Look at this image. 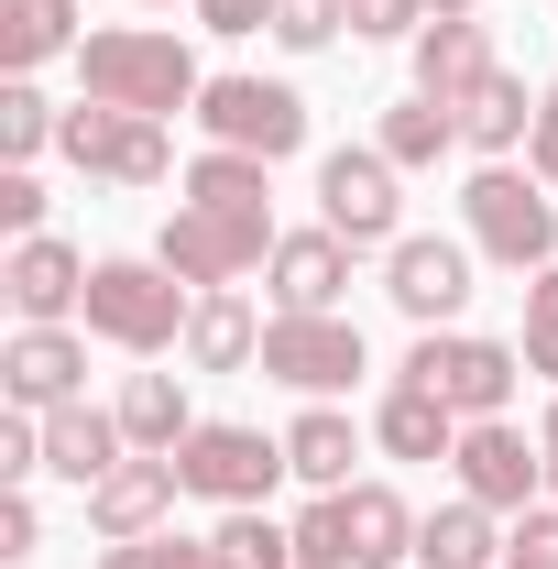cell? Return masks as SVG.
<instances>
[{"mask_svg":"<svg viewBox=\"0 0 558 569\" xmlns=\"http://www.w3.org/2000/svg\"><path fill=\"white\" fill-rule=\"evenodd\" d=\"M395 176H406V164H395V153H383V142H361V153H318V219H329V230H340L350 252H395V241H406V198H395Z\"/></svg>","mask_w":558,"mask_h":569,"instance_id":"cell-5","label":"cell"},{"mask_svg":"<svg viewBox=\"0 0 558 569\" xmlns=\"http://www.w3.org/2000/svg\"><path fill=\"white\" fill-rule=\"evenodd\" d=\"M515 351H526V372H548V383H558V263H548V274H526V340H515Z\"/></svg>","mask_w":558,"mask_h":569,"instance_id":"cell-33","label":"cell"},{"mask_svg":"<svg viewBox=\"0 0 558 569\" xmlns=\"http://www.w3.org/2000/svg\"><path fill=\"white\" fill-rule=\"evenodd\" d=\"M99 569H219V548L209 537H121Z\"/></svg>","mask_w":558,"mask_h":569,"instance_id":"cell-34","label":"cell"},{"mask_svg":"<svg viewBox=\"0 0 558 569\" xmlns=\"http://www.w3.org/2000/svg\"><path fill=\"white\" fill-rule=\"evenodd\" d=\"M275 241H285L275 219H230V209H176L165 230H153V263H165L176 284H198V296H209V284H241L252 263H275Z\"/></svg>","mask_w":558,"mask_h":569,"instance_id":"cell-7","label":"cell"},{"mask_svg":"<svg viewBox=\"0 0 558 569\" xmlns=\"http://www.w3.org/2000/svg\"><path fill=\"white\" fill-rule=\"evenodd\" d=\"M460 427H471V417H449L427 383H395V395L372 406V438H383L395 460H449V449H460Z\"/></svg>","mask_w":558,"mask_h":569,"instance_id":"cell-23","label":"cell"},{"mask_svg":"<svg viewBox=\"0 0 558 569\" xmlns=\"http://www.w3.org/2000/svg\"><path fill=\"white\" fill-rule=\"evenodd\" d=\"M275 318H340V284H350V241L318 219V230H285L275 241Z\"/></svg>","mask_w":558,"mask_h":569,"instance_id":"cell-14","label":"cell"},{"mask_svg":"<svg viewBox=\"0 0 558 569\" xmlns=\"http://www.w3.org/2000/svg\"><path fill=\"white\" fill-rule=\"evenodd\" d=\"M209 548H219V569H296V526H275L263 503H230Z\"/></svg>","mask_w":558,"mask_h":569,"instance_id":"cell-28","label":"cell"},{"mask_svg":"<svg viewBox=\"0 0 558 569\" xmlns=\"http://www.w3.org/2000/svg\"><path fill=\"white\" fill-rule=\"evenodd\" d=\"M77 77H88V99L99 110H142V121H165V110H198V56L176 44V33H153V22H110V33H88L77 44Z\"/></svg>","mask_w":558,"mask_h":569,"instance_id":"cell-1","label":"cell"},{"mask_svg":"<svg viewBox=\"0 0 558 569\" xmlns=\"http://www.w3.org/2000/svg\"><path fill=\"white\" fill-rule=\"evenodd\" d=\"M449 142H460V110H438V99H395V110H383V153H395L406 176H417V164H438Z\"/></svg>","mask_w":558,"mask_h":569,"instance_id":"cell-29","label":"cell"},{"mask_svg":"<svg viewBox=\"0 0 558 569\" xmlns=\"http://www.w3.org/2000/svg\"><path fill=\"white\" fill-rule=\"evenodd\" d=\"M209 33H275V0H187Z\"/></svg>","mask_w":558,"mask_h":569,"instance_id":"cell-40","label":"cell"},{"mask_svg":"<svg viewBox=\"0 0 558 569\" xmlns=\"http://www.w3.org/2000/svg\"><path fill=\"white\" fill-rule=\"evenodd\" d=\"M350 569H395L417 559V515H406V493L395 482H350Z\"/></svg>","mask_w":558,"mask_h":569,"instance_id":"cell-24","label":"cell"},{"mask_svg":"<svg viewBox=\"0 0 558 569\" xmlns=\"http://www.w3.org/2000/svg\"><path fill=\"white\" fill-rule=\"evenodd\" d=\"M350 460H361V438H350L340 406H307V417L285 427V471H296V482H318V493H350Z\"/></svg>","mask_w":558,"mask_h":569,"instance_id":"cell-26","label":"cell"},{"mask_svg":"<svg viewBox=\"0 0 558 569\" xmlns=\"http://www.w3.org/2000/svg\"><path fill=\"white\" fill-rule=\"evenodd\" d=\"M187 361H198V372H241V361H263V318H252L241 284H209V296H198V318H187Z\"/></svg>","mask_w":558,"mask_h":569,"instance_id":"cell-19","label":"cell"},{"mask_svg":"<svg viewBox=\"0 0 558 569\" xmlns=\"http://www.w3.org/2000/svg\"><path fill=\"white\" fill-rule=\"evenodd\" d=\"M77 383H88V340H77V329H11V351H0V395H11L22 417L77 406Z\"/></svg>","mask_w":558,"mask_h":569,"instance_id":"cell-13","label":"cell"},{"mask_svg":"<svg viewBox=\"0 0 558 569\" xmlns=\"http://www.w3.org/2000/svg\"><path fill=\"white\" fill-rule=\"evenodd\" d=\"M56 132H67V110H56L33 77H11V88H0V164H33Z\"/></svg>","mask_w":558,"mask_h":569,"instance_id":"cell-30","label":"cell"},{"mask_svg":"<svg viewBox=\"0 0 558 569\" xmlns=\"http://www.w3.org/2000/svg\"><path fill=\"white\" fill-rule=\"evenodd\" d=\"M132 460V438H121V417H99V406H56L44 417V471L56 482H77V493H99L110 471Z\"/></svg>","mask_w":558,"mask_h":569,"instance_id":"cell-17","label":"cell"},{"mask_svg":"<svg viewBox=\"0 0 558 569\" xmlns=\"http://www.w3.org/2000/svg\"><path fill=\"white\" fill-rule=\"evenodd\" d=\"M296 569H350V503L340 493H318L296 515Z\"/></svg>","mask_w":558,"mask_h":569,"instance_id":"cell-31","label":"cell"},{"mask_svg":"<svg viewBox=\"0 0 558 569\" xmlns=\"http://www.w3.org/2000/svg\"><path fill=\"white\" fill-rule=\"evenodd\" d=\"M482 77H492V33H482V22H427V33H417V99L460 110Z\"/></svg>","mask_w":558,"mask_h":569,"instance_id":"cell-18","label":"cell"},{"mask_svg":"<svg viewBox=\"0 0 558 569\" xmlns=\"http://www.w3.org/2000/svg\"><path fill=\"white\" fill-rule=\"evenodd\" d=\"M33 471H44V417L11 406V417H0V493H22Z\"/></svg>","mask_w":558,"mask_h":569,"instance_id":"cell-35","label":"cell"},{"mask_svg":"<svg viewBox=\"0 0 558 569\" xmlns=\"http://www.w3.org/2000/svg\"><path fill=\"white\" fill-rule=\"evenodd\" d=\"M110 417H121V438H132V449H153V460H176V449L198 438V417H187V383H176V372H132Z\"/></svg>","mask_w":558,"mask_h":569,"instance_id":"cell-21","label":"cell"},{"mask_svg":"<svg viewBox=\"0 0 558 569\" xmlns=\"http://www.w3.org/2000/svg\"><path fill=\"white\" fill-rule=\"evenodd\" d=\"M153 11H165V0H153Z\"/></svg>","mask_w":558,"mask_h":569,"instance_id":"cell-44","label":"cell"},{"mask_svg":"<svg viewBox=\"0 0 558 569\" xmlns=\"http://www.w3.org/2000/svg\"><path fill=\"white\" fill-rule=\"evenodd\" d=\"M395 383H427L449 417H504L515 383H526V351L515 340H471V329H417V351Z\"/></svg>","mask_w":558,"mask_h":569,"instance_id":"cell-4","label":"cell"},{"mask_svg":"<svg viewBox=\"0 0 558 569\" xmlns=\"http://www.w3.org/2000/svg\"><path fill=\"white\" fill-rule=\"evenodd\" d=\"M0 230H11V241L44 230V187H33V164H0Z\"/></svg>","mask_w":558,"mask_h":569,"instance_id":"cell-37","label":"cell"},{"mask_svg":"<svg viewBox=\"0 0 558 569\" xmlns=\"http://www.w3.org/2000/svg\"><path fill=\"white\" fill-rule=\"evenodd\" d=\"M427 22H471V11H482V0H417Z\"/></svg>","mask_w":558,"mask_h":569,"instance_id":"cell-43","label":"cell"},{"mask_svg":"<svg viewBox=\"0 0 558 569\" xmlns=\"http://www.w3.org/2000/svg\"><path fill=\"white\" fill-rule=\"evenodd\" d=\"M88 33H77V0H0V67L33 77L44 56H77Z\"/></svg>","mask_w":558,"mask_h":569,"instance_id":"cell-25","label":"cell"},{"mask_svg":"<svg viewBox=\"0 0 558 569\" xmlns=\"http://www.w3.org/2000/svg\"><path fill=\"white\" fill-rule=\"evenodd\" d=\"M176 493H187V471L176 460H153V449H132L99 493H88V526L121 548V537H165V515H176Z\"/></svg>","mask_w":558,"mask_h":569,"instance_id":"cell-16","label":"cell"},{"mask_svg":"<svg viewBox=\"0 0 558 569\" xmlns=\"http://www.w3.org/2000/svg\"><path fill=\"white\" fill-rule=\"evenodd\" d=\"M263 176H275V164H252V153H198V164H187V209H230V219H275L263 209V198H275V187H263Z\"/></svg>","mask_w":558,"mask_h":569,"instance_id":"cell-27","label":"cell"},{"mask_svg":"<svg viewBox=\"0 0 558 569\" xmlns=\"http://www.w3.org/2000/svg\"><path fill=\"white\" fill-rule=\"evenodd\" d=\"M263 372L296 383L307 406H329L340 383H361V329L350 318H263Z\"/></svg>","mask_w":558,"mask_h":569,"instance_id":"cell-11","label":"cell"},{"mask_svg":"<svg viewBox=\"0 0 558 569\" xmlns=\"http://www.w3.org/2000/svg\"><path fill=\"white\" fill-rule=\"evenodd\" d=\"M526 164H537V187H558V88H537V142H526Z\"/></svg>","mask_w":558,"mask_h":569,"instance_id":"cell-41","label":"cell"},{"mask_svg":"<svg viewBox=\"0 0 558 569\" xmlns=\"http://www.w3.org/2000/svg\"><path fill=\"white\" fill-rule=\"evenodd\" d=\"M187 318H198V284H176L165 263H88V340H110V351H176L187 340Z\"/></svg>","mask_w":558,"mask_h":569,"instance_id":"cell-2","label":"cell"},{"mask_svg":"<svg viewBox=\"0 0 558 569\" xmlns=\"http://www.w3.org/2000/svg\"><path fill=\"white\" fill-rule=\"evenodd\" d=\"M460 230H471V252L504 263V274H548L558 263V209H548V187H526L515 164H482L460 187Z\"/></svg>","mask_w":558,"mask_h":569,"instance_id":"cell-3","label":"cell"},{"mask_svg":"<svg viewBox=\"0 0 558 569\" xmlns=\"http://www.w3.org/2000/svg\"><path fill=\"white\" fill-rule=\"evenodd\" d=\"M383 296L417 318V329H449L471 307V241H438V230H406L383 252Z\"/></svg>","mask_w":558,"mask_h":569,"instance_id":"cell-12","label":"cell"},{"mask_svg":"<svg viewBox=\"0 0 558 569\" xmlns=\"http://www.w3.org/2000/svg\"><path fill=\"white\" fill-rule=\"evenodd\" d=\"M449 471H460V493L492 503V515H526V503L548 493V449H537L526 427H504V417H471V427H460Z\"/></svg>","mask_w":558,"mask_h":569,"instance_id":"cell-10","label":"cell"},{"mask_svg":"<svg viewBox=\"0 0 558 569\" xmlns=\"http://www.w3.org/2000/svg\"><path fill=\"white\" fill-rule=\"evenodd\" d=\"M460 142H471L482 164H504L515 142H537V99H526V77H504V67H492L482 88L460 99Z\"/></svg>","mask_w":558,"mask_h":569,"instance_id":"cell-22","label":"cell"},{"mask_svg":"<svg viewBox=\"0 0 558 569\" xmlns=\"http://www.w3.org/2000/svg\"><path fill=\"white\" fill-rule=\"evenodd\" d=\"M350 33L395 44V33H427V11H417V0H350Z\"/></svg>","mask_w":558,"mask_h":569,"instance_id":"cell-38","label":"cell"},{"mask_svg":"<svg viewBox=\"0 0 558 569\" xmlns=\"http://www.w3.org/2000/svg\"><path fill=\"white\" fill-rule=\"evenodd\" d=\"M504 569H558V503H526L515 537H504Z\"/></svg>","mask_w":558,"mask_h":569,"instance_id":"cell-36","label":"cell"},{"mask_svg":"<svg viewBox=\"0 0 558 569\" xmlns=\"http://www.w3.org/2000/svg\"><path fill=\"white\" fill-rule=\"evenodd\" d=\"M56 153H67L77 176H110V187H165V176H176L165 121H142V110H99V99H77V110H67Z\"/></svg>","mask_w":558,"mask_h":569,"instance_id":"cell-8","label":"cell"},{"mask_svg":"<svg viewBox=\"0 0 558 569\" xmlns=\"http://www.w3.org/2000/svg\"><path fill=\"white\" fill-rule=\"evenodd\" d=\"M176 471H187V493L198 503H263L285 482V438H263V427H219V417H198V438L176 449Z\"/></svg>","mask_w":558,"mask_h":569,"instance_id":"cell-9","label":"cell"},{"mask_svg":"<svg viewBox=\"0 0 558 569\" xmlns=\"http://www.w3.org/2000/svg\"><path fill=\"white\" fill-rule=\"evenodd\" d=\"M198 132H209L219 153L285 164V153L307 142V99H296L285 77H209V88H198Z\"/></svg>","mask_w":558,"mask_h":569,"instance_id":"cell-6","label":"cell"},{"mask_svg":"<svg viewBox=\"0 0 558 569\" xmlns=\"http://www.w3.org/2000/svg\"><path fill=\"white\" fill-rule=\"evenodd\" d=\"M44 548V515H33V493H0V559H33Z\"/></svg>","mask_w":558,"mask_h":569,"instance_id":"cell-39","label":"cell"},{"mask_svg":"<svg viewBox=\"0 0 558 569\" xmlns=\"http://www.w3.org/2000/svg\"><path fill=\"white\" fill-rule=\"evenodd\" d=\"M417 569H504V526H492V503H438L417 515Z\"/></svg>","mask_w":558,"mask_h":569,"instance_id":"cell-20","label":"cell"},{"mask_svg":"<svg viewBox=\"0 0 558 569\" xmlns=\"http://www.w3.org/2000/svg\"><path fill=\"white\" fill-rule=\"evenodd\" d=\"M0 284H11V318H22V329H67V307H88V263H77V252L56 241V230L11 241Z\"/></svg>","mask_w":558,"mask_h":569,"instance_id":"cell-15","label":"cell"},{"mask_svg":"<svg viewBox=\"0 0 558 569\" xmlns=\"http://www.w3.org/2000/svg\"><path fill=\"white\" fill-rule=\"evenodd\" d=\"M350 33V0H275V44L285 56H318V44H340Z\"/></svg>","mask_w":558,"mask_h":569,"instance_id":"cell-32","label":"cell"},{"mask_svg":"<svg viewBox=\"0 0 558 569\" xmlns=\"http://www.w3.org/2000/svg\"><path fill=\"white\" fill-rule=\"evenodd\" d=\"M537 449H548V503H558V395H548V427H537Z\"/></svg>","mask_w":558,"mask_h":569,"instance_id":"cell-42","label":"cell"}]
</instances>
